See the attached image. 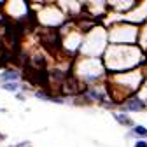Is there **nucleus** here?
<instances>
[{
    "mask_svg": "<svg viewBox=\"0 0 147 147\" xmlns=\"http://www.w3.org/2000/svg\"><path fill=\"white\" fill-rule=\"evenodd\" d=\"M131 133L144 138V137H147V128H145V126H135L133 130H131Z\"/></svg>",
    "mask_w": 147,
    "mask_h": 147,
    "instance_id": "obj_3",
    "label": "nucleus"
},
{
    "mask_svg": "<svg viewBox=\"0 0 147 147\" xmlns=\"http://www.w3.org/2000/svg\"><path fill=\"white\" fill-rule=\"evenodd\" d=\"M16 77H18V72H9L2 76V79H16Z\"/></svg>",
    "mask_w": 147,
    "mask_h": 147,
    "instance_id": "obj_4",
    "label": "nucleus"
},
{
    "mask_svg": "<svg viewBox=\"0 0 147 147\" xmlns=\"http://www.w3.org/2000/svg\"><path fill=\"white\" fill-rule=\"evenodd\" d=\"M114 117H116V121H117V123H121L123 126H133V121L128 117V116H124V114L114 112Z\"/></svg>",
    "mask_w": 147,
    "mask_h": 147,
    "instance_id": "obj_2",
    "label": "nucleus"
},
{
    "mask_svg": "<svg viewBox=\"0 0 147 147\" xmlns=\"http://www.w3.org/2000/svg\"><path fill=\"white\" fill-rule=\"evenodd\" d=\"M133 147H147V142L145 140H138V142H135Z\"/></svg>",
    "mask_w": 147,
    "mask_h": 147,
    "instance_id": "obj_6",
    "label": "nucleus"
},
{
    "mask_svg": "<svg viewBox=\"0 0 147 147\" xmlns=\"http://www.w3.org/2000/svg\"><path fill=\"white\" fill-rule=\"evenodd\" d=\"M123 109H126V110H142V109H144V102L135 96V98L126 100V102L123 103Z\"/></svg>",
    "mask_w": 147,
    "mask_h": 147,
    "instance_id": "obj_1",
    "label": "nucleus"
},
{
    "mask_svg": "<svg viewBox=\"0 0 147 147\" xmlns=\"http://www.w3.org/2000/svg\"><path fill=\"white\" fill-rule=\"evenodd\" d=\"M4 89H9V91H16V89H18V84H14V82H7V84L4 86Z\"/></svg>",
    "mask_w": 147,
    "mask_h": 147,
    "instance_id": "obj_5",
    "label": "nucleus"
}]
</instances>
